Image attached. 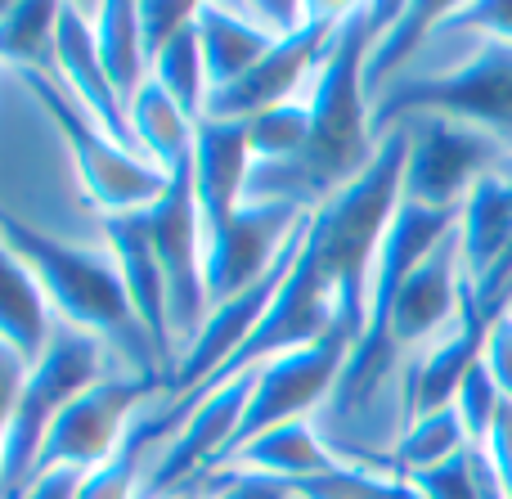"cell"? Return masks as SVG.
Segmentation results:
<instances>
[{
  "mask_svg": "<svg viewBox=\"0 0 512 499\" xmlns=\"http://www.w3.org/2000/svg\"><path fill=\"white\" fill-rule=\"evenodd\" d=\"M486 450H490V464H495V473H499V486H504V499H512V405L508 401H504V410H499Z\"/></svg>",
  "mask_w": 512,
  "mask_h": 499,
  "instance_id": "cell-36",
  "label": "cell"
},
{
  "mask_svg": "<svg viewBox=\"0 0 512 499\" xmlns=\"http://www.w3.org/2000/svg\"><path fill=\"white\" fill-rule=\"evenodd\" d=\"M167 499H203V491H176V495H167Z\"/></svg>",
  "mask_w": 512,
  "mask_h": 499,
  "instance_id": "cell-38",
  "label": "cell"
},
{
  "mask_svg": "<svg viewBox=\"0 0 512 499\" xmlns=\"http://www.w3.org/2000/svg\"><path fill=\"white\" fill-rule=\"evenodd\" d=\"M131 135H135V149H140L162 176H171V171H180V167L194 162L198 122H189V117L180 113L153 81L135 95V104H131Z\"/></svg>",
  "mask_w": 512,
  "mask_h": 499,
  "instance_id": "cell-21",
  "label": "cell"
},
{
  "mask_svg": "<svg viewBox=\"0 0 512 499\" xmlns=\"http://www.w3.org/2000/svg\"><path fill=\"white\" fill-rule=\"evenodd\" d=\"M23 86L32 90V99L45 108V117L54 122L59 140L68 144L72 153V167H77V180H81V194L86 203L95 207L99 216H135V212H149L153 203L162 198L167 189V176L153 167L144 153L126 149L117 144L108 131H99L77 104L72 95L54 81L50 68H27L18 72Z\"/></svg>",
  "mask_w": 512,
  "mask_h": 499,
  "instance_id": "cell-5",
  "label": "cell"
},
{
  "mask_svg": "<svg viewBox=\"0 0 512 499\" xmlns=\"http://www.w3.org/2000/svg\"><path fill=\"white\" fill-rule=\"evenodd\" d=\"M198 486H207L203 499H297L292 495L288 482H279V477H261V473H212L203 477ZM198 486H189V491H198Z\"/></svg>",
  "mask_w": 512,
  "mask_h": 499,
  "instance_id": "cell-32",
  "label": "cell"
},
{
  "mask_svg": "<svg viewBox=\"0 0 512 499\" xmlns=\"http://www.w3.org/2000/svg\"><path fill=\"white\" fill-rule=\"evenodd\" d=\"M198 45H203V63H207V81H212V95L230 90L234 81H243L265 54L274 50V36L261 32L256 23L239 14L234 5H198L194 18Z\"/></svg>",
  "mask_w": 512,
  "mask_h": 499,
  "instance_id": "cell-18",
  "label": "cell"
},
{
  "mask_svg": "<svg viewBox=\"0 0 512 499\" xmlns=\"http://www.w3.org/2000/svg\"><path fill=\"white\" fill-rule=\"evenodd\" d=\"M149 81L189 117V122H203L207 117V99H212V81H207V63H203V45L198 32L189 27L185 36L167 45V50L153 59Z\"/></svg>",
  "mask_w": 512,
  "mask_h": 499,
  "instance_id": "cell-24",
  "label": "cell"
},
{
  "mask_svg": "<svg viewBox=\"0 0 512 499\" xmlns=\"http://www.w3.org/2000/svg\"><path fill=\"white\" fill-rule=\"evenodd\" d=\"M459 243H463V266H468L472 288L504 261L512 248V158L499 162L495 171L472 185L459 212Z\"/></svg>",
  "mask_w": 512,
  "mask_h": 499,
  "instance_id": "cell-17",
  "label": "cell"
},
{
  "mask_svg": "<svg viewBox=\"0 0 512 499\" xmlns=\"http://www.w3.org/2000/svg\"><path fill=\"white\" fill-rule=\"evenodd\" d=\"M481 365L490 369L499 396L512 405V311H504L499 320H490L486 333V351H481Z\"/></svg>",
  "mask_w": 512,
  "mask_h": 499,
  "instance_id": "cell-34",
  "label": "cell"
},
{
  "mask_svg": "<svg viewBox=\"0 0 512 499\" xmlns=\"http://www.w3.org/2000/svg\"><path fill=\"white\" fill-rule=\"evenodd\" d=\"M342 464H346V455H337L319 437L315 419H292V423H279V428L256 432L252 441H243L216 473L230 468V473H261V477H279V482L297 486V482H310V477L333 473Z\"/></svg>",
  "mask_w": 512,
  "mask_h": 499,
  "instance_id": "cell-16",
  "label": "cell"
},
{
  "mask_svg": "<svg viewBox=\"0 0 512 499\" xmlns=\"http://www.w3.org/2000/svg\"><path fill=\"white\" fill-rule=\"evenodd\" d=\"M248 140L256 167H292L310 144V99L297 95L248 117Z\"/></svg>",
  "mask_w": 512,
  "mask_h": 499,
  "instance_id": "cell-26",
  "label": "cell"
},
{
  "mask_svg": "<svg viewBox=\"0 0 512 499\" xmlns=\"http://www.w3.org/2000/svg\"><path fill=\"white\" fill-rule=\"evenodd\" d=\"M445 14H450V5H400L396 23L373 41L369 63H364V90H369L373 104H378L382 90L396 86V81L405 77L409 59H418V50L436 36V27H441Z\"/></svg>",
  "mask_w": 512,
  "mask_h": 499,
  "instance_id": "cell-22",
  "label": "cell"
},
{
  "mask_svg": "<svg viewBox=\"0 0 512 499\" xmlns=\"http://www.w3.org/2000/svg\"><path fill=\"white\" fill-rule=\"evenodd\" d=\"M86 14H90V27H95L99 63H104L117 99H122L126 113H131L135 95L149 86V54H144V41H140L135 5H126V0H104V5H90Z\"/></svg>",
  "mask_w": 512,
  "mask_h": 499,
  "instance_id": "cell-19",
  "label": "cell"
},
{
  "mask_svg": "<svg viewBox=\"0 0 512 499\" xmlns=\"http://www.w3.org/2000/svg\"><path fill=\"white\" fill-rule=\"evenodd\" d=\"M355 342H360V333L337 329V333H328L324 342H315V347H301V351H288V356L265 360V365L256 369V392L248 401V414H243L239 432H234V446L225 450V459H230L243 441H252L256 432L279 428V423H292V419H310V410L333 401Z\"/></svg>",
  "mask_w": 512,
  "mask_h": 499,
  "instance_id": "cell-9",
  "label": "cell"
},
{
  "mask_svg": "<svg viewBox=\"0 0 512 499\" xmlns=\"http://www.w3.org/2000/svg\"><path fill=\"white\" fill-rule=\"evenodd\" d=\"M59 9L54 0H14L0 18V63H14L18 72L50 68L54 32H59Z\"/></svg>",
  "mask_w": 512,
  "mask_h": 499,
  "instance_id": "cell-25",
  "label": "cell"
},
{
  "mask_svg": "<svg viewBox=\"0 0 512 499\" xmlns=\"http://www.w3.org/2000/svg\"><path fill=\"white\" fill-rule=\"evenodd\" d=\"M99 378H108L104 342L68 329V324H54L45 351L27 365L23 392H18L14 419H9L5 455H0V499H23L54 419Z\"/></svg>",
  "mask_w": 512,
  "mask_h": 499,
  "instance_id": "cell-4",
  "label": "cell"
},
{
  "mask_svg": "<svg viewBox=\"0 0 512 499\" xmlns=\"http://www.w3.org/2000/svg\"><path fill=\"white\" fill-rule=\"evenodd\" d=\"M297 499H423L409 477L387 473L382 464H342L324 477L292 486Z\"/></svg>",
  "mask_w": 512,
  "mask_h": 499,
  "instance_id": "cell-27",
  "label": "cell"
},
{
  "mask_svg": "<svg viewBox=\"0 0 512 499\" xmlns=\"http://www.w3.org/2000/svg\"><path fill=\"white\" fill-rule=\"evenodd\" d=\"M486 333H490V320L477 311V297L468 288L459 324L450 333H441L427 351H418V360L409 365L405 387H400V414H405V423L423 419V414L454 410V396H459L463 378L481 365Z\"/></svg>",
  "mask_w": 512,
  "mask_h": 499,
  "instance_id": "cell-13",
  "label": "cell"
},
{
  "mask_svg": "<svg viewBox=\"0 0 512 499\" xmlns=\"http://www.w3.org/2000/svg\"><path fill=\"white\" fill-rule=\"evenodd\" d=\"M468 450V432H463L459 414L441 410V414H423V419L405 423L396 437V450H391V473L396 477H423L432 468H445L450 459H459Z\"/></svg>",
  "mask_w": 512,
  "mask_h": 499,
  "instance_id": "cell-23",
  "label": "cell"
},
{
  "mask_svg": "<svg viewBox=\"0 0 512 499\" xmlns=\"http://www.w3.org/2000/svg\"><path fill=\"white\" fill-rule=\"evenodd\" d=\"M400 5H346L337 36L310 81V144L292 167H252L248 198H279L297 207H324L333 194L369 171L378 153L373 135V99L364 90L369 50L391 23Z\"/></svg>",
  "mask_w": 512,
  "mask_h": 499,
  "instance_id": "cell-1",
  "label": "cell"
},
{
  "mask_svg": "<svg viewBox=\"0 0 512 499\" xmlns=\"http://www.w3.org/2000/svg\"><path fill=\"white\" fill-rule=\"evenodd\" d=\"M140 464H144V459L122 441V450H117L108 464L81 473L77 499H144V477H149V473H144Z\"/></svg>",
  "mask_w": 512,
  "mask_h": 499,
  "instance_id": "cell-29",
  "label": "cell"
},
{
  "mask_svg": "<svg viewBox=\"0 0 512 499\" xmlns=\"http://www.w3.org/2000/svg\"><path fill=\"white\" fill-rule=\"evenodd\" d=\"M158 392H162V383L131 374V369L90 383L86 392L54 419L50 437H45V446H41V459H36V468H32V482H41V477L54 473V468L90 473V468L108 464V459L122 450L131 423L140 419L144 405H149Z\"/></svg>",
  "mask_w": 512,
  "mask_h": 499,
  "instance_id": "cell-6",
  "label": "cell"
},
{
  "mask_svg": "<svg viewBox=\"0 0 512 499\" xmlns=\"http://www.w3.org/2000/svg\"><path fill=\"white\" fill-rule=\"evenodd\" d=\"M0 239H5L9 252L27 266V275L36 279L45 306L59 315V324L99 338L113 356H122V365L131 369V374L153 378V383H162V392H167L162 360H158V351H153L149 333L135 320L113 252L50 239V234H41L36 225H27L23 216H14L9 207H0Z\"/></svg>",
  "mask_w": 512,
  "mask_h": 499,
  "instance_id": "cell-2",
  "label": "cell"
},
{
  "mask_svg": "<svg viewBox=\"0 0 512 499\" xmlns=\"http://www.w3.org/2000/svg\"><path fill=\"white\" fill-rule=\"evenodd\" d=\"M252 140L248 122H230V117H203L194 135V198H198V221H203V239L216 234L243 203H248L252 185Z\"/></svg>",
  "mask_w": 512,
  "mask_h": 499,
  "instance_id": "cell-15",
  "label": "cell"
},
{
  "mask_svg": "<svg viewBox=\"0 0 512 499\" xmlns=\"http://www.w3.org/2000/svg\"><path fill=\"white\" fill-rule=\"evenodd\" d=\"M50 72L63 90L72 95V104L99 126L108 131L117 144L135 149V135H131V113L126 104L117 99L113 81H108L104 63H99L95 50V27H90V14L81 5H63L59 9V32H54V59ZM140 153V149H135Z\"/></svg>",
  "mask_w": 512,
  "mask_h": 499,
  "instance_id": "cell-12",
  "label": "cell"
},
{
  "mask_svg": "<svg viewBox=\"0 0 512 499\" xmlns=\"http://www.w3.org/2000/svg\"><path fill=\"white\" fill-rule=\"evenodd\" d=\"M436 36H481V41L512 45V0H481V5H450Z\"/></svg>",
  "mask_w": 512,
  "mask_h": 499,
  "instance_id": "cell-31",
  "label": "cell"
},
{
  "mask_svg": "<svg viewBox=\"0 0 512 499\" xmlns=\"http://www.w3.org/2000/svg\"><path fill=\"white\" fill-rule=\"evenodd\" d=\"M108 252H113L117 270H122L126 297H131V311L140 320V329L149 333L153 351L162 360V374L167 387L180 369V351H176V333H171V293H167V275H162L158 257H153L149 230H144V216H108Z\"/></svg>",
  "mask_w": 512,
  "mask_h": 499,
  "instance_id": "cell-14",
  "label": "cell"
},
{
  "mask_svg": "<svg viewBox=\"0 0 512 499\" xmlns=\"http://www.w3.org/2000/svg\"><path fill=\"white\" fill-rule=\"evenodd\" d=\"M23 378H27V360L0 342V455H5L9 419H14V405H18V392H23Z\"/></svg>",
  "mask_w": 512,
  "mask_h": 499,
  "instance_id": "cell-35",
  "label": "cell"
},
{
  "mask_svg": "<svg viewBox=\"0 0 512 499\" xmlns=\"http://www.w3.org/2000/svg\"><path fill=\"white\" fill-rule=\"evenodd\" d=\"M414 486H418V495L423 499H481L468 450H463L459 459H450L445 468H432V473L414 477Z\"/></svg>",
  "mask_w": 512,
  "mask_h": 499,
  "instance_id": "cell-33",
  "label": "cell"
},
{
  "mask_svg": "<svg viewBox=\"0 0 512 499\" xmlns=\"http://www.w3.org/2000/svg\"><path fill=\"white\" fill-rule=\"evenodd\" d=\"M50 333H54V320H50V306H45L41 288L27 275L23 261L9 252V243L0 239V342L32 365L45 351Z\"/></svg>",
  "mask_w": 512,
  "mask_h": 499,
  "instance_id": "cell-20",
  "label": "cell"
},
{
  "mask_svg": "<svg viewBox=\"0 0 512 499\" xmlns=\"http://www.w3.org/2000/svg\"><path fill=\"white\" fill-rule=\"evenodd\" d=\"M140 216H144V230H149L153 257H158L162 275H167L171 333H176V351L185 360L198 329L212 315L207 279H203V221H198V198H194V162L171 171L162 198Z\"/></svg>",
  "mask_w": 512,
  "mask_h": 499,
  "instance_id": "cell-7",
  "label": "cell"
},
{
  "mask_svg": "<svg viewBox=\"0 0 512 499\" xmlns=\"http://www.w3.org/2000/svg\"><path fill=\"white\" fill-rule=\"evenodd\" d=\"M135 18H140V41H144L149 72H153V59H158L176 36H185L189 27H194L198 5L194 0H140V5H135Z\"/></svg>",
  "mask_w": 512,
  "mask_h": 499,
  "instance_id": "cell-30",
  "label": "cell"
},
{
  "mask_svg": "<svg viewBox=\"0 0 512 499\" xmlns=\"http://www.w3.org/2000/svg\"><path fill=\"white\" fill-rule=\"evenodd\" d=\"M310 216V207L279 203V198H248L216 234L203 239V279L207 306H221L230 297L248 293L256 279L274 270L297 225Z\"/></svg>",
  "mask_w": 512,
  "mask_h": 499,
  "instance_id": "cell-10",
  "label": "cell"
},
{
  "mask_svg": "<svg viewBox=\"0 0 512 499\" xmlns=\"http://www.w3.org/2000/svg\"><path fill=\"white\" fill-rule=\"evenodd\" d=\"M77 482H81V473H72V468H54V473H45L41 482L27 486L23 499H77Z\"/></svg>",
  "mask_w": 512,
  "mask_h": 499,
  "instance_id": "cell-37",
  "label": "cell"
},
{
  "mask_svg": "<svg viewBox=\"0 0 512 499\" xmlns=\"http://www.w3.org/2000/svg\"><path fill=\"white\" fill-rule=\"evenodd\" d=\"M414 117H450L512 153V45L481 41L468 59L441 72H405L373 104V135L382 140Z\"/></svg>",
  "mask_w": 512,
  "mask_h": 499,
  "instance_id": "cell-3",
  "label": "cell"
},
{
  "mask_svg": "<svg viewBox=\"0 0 512 499\" xmlns=\"http://www.w3.org/2000/svg\"><path fill=\"white\" fill-rule=\"evenodd\" d=\"M346 5H315L310 9V23L297 36L279 41L261 63L248 72L243 81H234L230 90L207 99V117H230V122H248V117L265 113L274 104H288V99L306 95L310 81H315L319 63H324L328 45L337 36Z\"/></svg>",
  "mask_w": 512,
  "mask_h": 499,
  "instance_id": "cell-11",
  "label": "cell"
},
{
  "mask_svg": "<svg viewBox=\"0 0 512 499\" xmlns=\"http://www.w3.org/2000/svg\"><path fill=\"white\" fill-rule=\"evenodd\" d=\"M508 311H512V306H508Z\"/></svg>",
  "mask_w": 512,
  "mask_h": 499,
  "instance_id": "cell-39",
  "label": "cell"
},
{
  "mask_svg": "<svg viewBox=\"0 0 512 499\" xmlns=\"http://www.w3.org/2000/svg\"><path fill=\"white\" fill-rule=\"evenodd\" d=\"M405 131L409 158L400 198L436 207V212H463V198L472 194V185L512 158L486 131H472L450 117H414V122H405Z\"/></svg>",
  "mask_w": 512,
  "mask_h": 499,
  "instance_id": "cell-8",
  "label": "cell"
},
{
  "mask_svg": "<svg viewBox=\"0 0 512 499\" xmlns=\"http://www.w3.org/2000/svg\"><path fill=\"white\" fill-rule=\"evenodd\" d=\"M499 410H504V396H499L490 369L477 365L468 378H463L459 396H454V414H459L463 432H468V446H486L490 432H495Z\"/></svg>",
  "mask_w": 512,
  "mask_h": 499,
  "instance_id": "cell-28",
  "label": "cell"
}]
</instances>
